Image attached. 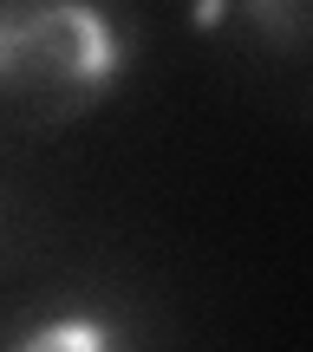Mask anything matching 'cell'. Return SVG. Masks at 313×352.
Instances as JSON below:
<instances>
[{
  "mask_svg": "<svg viewBox=\"0 0 313 352\" xmlns=\"http://www.w3.org/2000/svg\"><path fill=\"white\" fill-rule=\"evenodd\" d=\"M241 13L255 20V33H261V39L294 46V39H301V20L313 13V0H241Z\"/></svg>",
  "mask_w": 313,
  "mask_h": 352,
  "instance_id": "1",
  "label": "cell"
},
{
  "mask_svg": "<svg viewBox=\"0 0 313 352\" xmlns=\"http://www.w3.org/2000/svg\"><path fill=\"white\" fill-rule=\"evenodd\" d=\"M222 7H228V0H196V7H189V26H196V33H209V26L222 20Z\"/></svg>",
  "mask_w": 313,
  "mask_h": 352,
  "instance_id": "2",
  "label": "cell"
}]
</instances>
